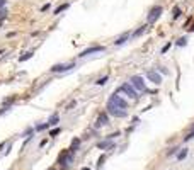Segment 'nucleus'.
<instances>
[{
	"label": "nucleus",
	"instance_id": "nucleus-28",
	"mask_svg": "<svg viewBox=\"0 0 194 170\" xmlns=\"http://www.w3.org/2000/svg\"><path fill=\"white\" fill-rule=\"evenodd\" d=\"M82 170H90V168H87V167H83V168Z\"/></svg>",
	"mask_w": 194,
	"mask_h": 170
},
{
	"label": "nucleus",
	"instance_id": "nucleus-20",
	"mask_svg": "<svg viewBox=\"0 0 194 170\" xmlns=\"http://www.w3.org/2000/svg\"><path fill=\"white\" fill-rule=\"evenodd\" d=\"M31 56H32V53H26V55H24V56H21L19 59H21V61H26V59H29Z\"/></svg>",
	"mask_w": 194,
	"mask_h": 170
},
{
	"label": "nucleus",
	"instance_id": "nucleus-7",
	"mask_svg": "<svg viewBox=\"0 0 194 170\" xmlns=\"http://www.w3.org/2000/svg\"><path fill=\"white\" fill-rule=\"evenodd\" d=\"M100 51H104V46H94V48H89V49H85V51H82L78 56H89V55H92V53H100Z\"/></svg>",
	"mask_w": 194,
	"mask_h": 170
},
{
	"label": "nucleus",
	"instance_id": "nucleus-1",
	"mask_svg": "<svg viewBox=\"0 0 194 170\" xmlns=\"http://www.w3.org/2000/svg\"><path fill=\"white\" fill-rule=\"evenodd\" d=\"M128 104H126V100H123V99L117 95V92L114 93V95H111V99H109L107 102V112L112 116H116V117H126L128 116Z\"/></svg>",
	"mask_w": 194,
	"mask_h": 170
},
{
	"label": "nucleus",
	"instance_id": "nucleus-5",
	"mask_svg": "<svg viewBox=\"0 0 194 170\" xmlns=\"http://www.w3.org/2000/svg\"><path fill=\"white\" fill-rule=\"evenodd\" d=\"M129 82H131V85H133L136 90H145V82H143L141 76L134 75V76H131V80H129Z\"/></svg>",
	"mask_w": 194,
	"mask_h": 170
},
{
	"label": "nucleus",
	"instance_id": "nucleus-6",
	"mask_svg": "<svg viewBox=\"0 0 194 170\" xmlns=\"http://www.w3.org/2000/svg\"><path fill=\"white\" fill-rule=\"evenodd\" d=\"M147 76L150 78L151 82H153V83H160V82H162V76H160L158 72H155V70H148V72H147Z\"/></svg>",
	"mask_w": 194,
	"mask_h": 170
},
{
	"label": "nucleus",
	"instance_id": "nucleus-16",
	"mask_svg": "<svg viewBox=\"0 0 194 170\" xmlns=\"http://www.w3.org/2000/svg\"><path fill=\"white\" fill-rule=\"evenodd\" d=\"M66 7H68V4H63V5H60V7H58V8L55 10V15H58L60 12H63V10H65Z\"/></svg>",
	"mask_w": 194,
	"mask_h": 170
},
{
	"label": "nucleus",
	"instance_id": "nucleus-11",
	"mask_svg": "<svg viewBox=\"0 0 194 170\" xmlns=\"http://www.w3.org/2000/svg\"><path fill=\"white\" fill-rule=\"evenodd\" d=\"M58 121H60V116H58V114H53L51 117H49V121H48V123H49V126H56V124H58Z\"/></svg>",
	"mask_w": 194,
	"mask_h": 170
},
{
	"label": "nucleus",
	"instance_id": "nucleus-23",
	"mask_svg": "<svg viewBox=\"0 0 194 170\" xmlns=\"http://www.w3.org/2000/svg\"><path fill=\"white\" fill-rule=\"evenodd\" d=\"M5 15H7V10H4V8H2V10H0V21H4Z\"/></svg>",
	"mask_w": 194,
	"mask_h": 170
},
{
	"label": "nucleus",
	"instance_id": "nucleus-18",
	"mask_svg": "<svg viewBox=\"0 0 194 170\" xmlns=\"http://www.w3.org/2000/svg\"><path fill=\"white\" fill-rule=\"evenodd\" d=\"M179 15H181V8H179V7H174V19H177Z\"/></svg>",
	"mask_w": 194,
	"mask_h": 170
},
{
	"label": "nucleus",
	"instance_id": "nucleus-13",
	"mask_svg": "<svg viewBox=\"0 0 194 170\" xmlns=\"http://www.w3.org/2000/svg\"><path fill=\"white\" fill-rule=\"evenodd\" d=\"M145 31H147V25H141V27H140V29L133 34V38H140V36H141V34L145 32Z\"/></svg>",
	"mask_w": 194,
	"mask_h": 170
},
{
	"label": "nucleus",
	"instance_id": "nucleus-17",
	"mask_svg": "<svg viewBox=\"0 0 194 170\" xmlns=\"http://www.w3.org/2000/svg\"><path fill=\"white\" fill-rule=\"evenodd\" d=\"M185 157H187V150H182V151L177 155V160H184Z\"/></svg>",
	"mask_w": 194,
	"mask_h": 170
},
{
	"label": "nucleus",
	"instance_id": "nucleus-15",
	"mask_svg": "<svg viewBox=\"0 0 194 170\" xmlns=\"http://www.w3.org/2000/svg\"><path fill=\"white\" fill-rule=\"evenodd\" d=\"M192 138H194V126L191 127V131L184 136V141H189V140H192Z\"/></svg>",
	"mask_w": 194,
	"mask_h": 170
},
{
	"label": "nucleus",
	"instance_id": "nucleus-3",
	"mask_svg": "<svg viewBox=\"0 0 194 170\" xmlns=\"http://www.w3.org/2000/svg\"><path fill=\"white\" fill-rule=\"evenodd\" d=\"M121 92H126L128 93V97L129 99H133V100H136V99H138V92H136V90H134V87L131 83H124V85H121Z\"/></svg>",
	"mask_w": 194,
	"mask_h": 170
},
{
	"label": "nucleus",
	"instance_id": "nucleus-24",
	"mask_svg": "<svg viewBox=\"0 0 194 170\" xmlns=\"http://www.w3.org/2000/svg\"><path fill=\"white\" fill-rule=\"evenodd\" d=\"M58 133H60V129H58V127H56V129H53V131L49 133V136H56V134H58Z\"/></svg>",
	"mask_w": 194,
	"mask_h": 170
},
{
	"label": "nucleus",
	"instance_id": "nucleus-10",
	"mask_svg": "<svg viewBox=\"0 0 194 170\" xmlns=\"http://www.w3.org/2000/svg\"><path fill=\"white\" fill-rule=\"evenodd\" d=\"M128 36H129V34H128V32H124L123 36H121V38H117L116 41H114V44H116V46H121V44H123V42H124L126 39H128Z\"/></svg>",
	"mask_w": 194,
	"mask_h": 170
},
{
	"label": "nucleus",
	"instance_id": "nucleus-27",
	"mask_svg": "<svg viewBox=\"0 0 194 170\" xmlns=\"http://www.w3.org/2000/svg\"><path fill=\"white\" fill-rule=\"evenodd\" d=\"M177 150H179V148H172V150H170V151H168V155H174V153H175Z\"/></svg>",
	"mask_w": 194,
	"mask_h": 170
},
{
	"label": "nucleus",
	"instance_id": "nucleus-19",
	"mask_svg": "<svg viewBox=\"0 0 194 170\" xmlns=\"http://www.w3.org/2000/svg\"><path fill=\"white\" fill-rule=\"evenodd\" d=\"M46 127H49V123H44V124H41V126H38L36 129H38V131H43V129H46Z\"/></svg>",
	"mask_w": 194,
	"mask_h": 170
},
{
	"label": "nucleus",
	"instance_id": "nucleus-12",
	"mask_svg": "<svg viewBox=\"0 0 194 170\" xmlns=\"http://www.w3.org/2000/svg\"><path fill=\"white\" fill-rule=\"evenodd\" d=\"M78 144H80V140H73V141H72V146H70V151H72V153H75V150H77L78 148Z\"/></svg>",
	"mask_w": 194,
	"mask_h": 170
},
{
	"label": "nucleus",
	"instance_id": "nucleus-8",
	"mask_svg": "<svg viewBox=\"0 0 194 170\" xmlns=\"http://www.w3.org/2000/svg\"><path fill=\"white\" fill-rule=\"evenodd\" d=\"M70 68H73V63H70V65H55V66L51 68V72H53V73H58V72H68Z\"/></svg>",
	"mask_w": 194,
	"mask_h": 170
},
{
	"label": "nucleus",
	"instance_id": "nucleus-14",
	"mask_svg": "<svg viewBox=\"0 0 194 170\" xmlns=\"http://www.w3.org/2000/svg\"><path fill=\"white\" fill-rule=\"evenodd\" d=\"M99 148H102V150L112 148V143H111V141H102V143H99Z\"/></svg>",
	"mask_w": 194,
	"mask_h": 170
},
{
	"label": "nucleus",
	"instance_id": "nucleus-4",
	"mask_svg": "<svg viewBox=\"0 0 194 170\" xmlns=\"http://www.w3.org/2000/svg\"><path fill=\"white\" fill-rule=\"evenodd\" d=\"M160 14H162V7H160V5L153 7V8L150 10V12H148V17H147V19H148V22H150V24H151V22H155L157 19L160 17Z\"/></svg>",
	"mask_w": 194,
	"mask_h": 170
},
{
	"label": "nucleus",
	"instance_id": "nucleus-9",
	"mask_svg": "<svg viewBox=\"0 0 194 170\" xmlns=\"http://www.w3.org/2000/svg\"><path fill=\"white\" fill-rule=\"evenodd\" d=\"M106 124H109V117L107 114H99V117H97V121H95V127H100V126H106Z\"/></svg>",
	"mask_w": 194,
	"mask_h": 170
},
{
	"label": "nucleus",
	"instance_id": "nucleus-2",
	"mask_svg": "<svg viewBox=\"0 0 194 170\" xmlns=\"http://www.w3.org/2000/svg\"><path fill=\"white\" fill-rule=\"evenodd\" d=\"M72 162H73V153L70 151V150H66V151H63L60 155V165L61 167H70Z\"/></svg>",
	"mask_w": 194,
	"mask_h": 170
},
{
	"label": "nucleus",
	"instance_id": "nucleus-21",
	"mask_svg": "<svg viewBox=\"0 0 194 170\" xmlns=\"http://www.w3.org/2000/svg\"><path fill=\"white\" fill-rule=\"evenodd\" d=\"M185 42H187V39H185V38H181L179 41H177V46H184Z\"/></svg>",
	"mask_w": 194,
	"mask_h": 170
},
{
	"label": "nucleus",
	"instance_id": "nucleus-26",
	"mask_svg": "<svg viewBox=\"0 0 194 170\" xmlns=\"http://www.w3.org/2000/svg\"><path fill=\"white\" fill-rule=\"evenodd\" d=\"M48 8H49V4H46V5H43V7H41V10H43V12H44V10H48Z\"/></svg>",
	"mask_w": 194,
	"mask_h": 170
},
{
	"label": "nucleus",
	"instance_id": "nucleus-25",
	"mask_svg": "<svg viewBox=\"0 0 194 170\" xmlns=\"http://www.w3.org/2000/svg\"><path fill=\"white\" fill-rule=\"evenodd\" d=\"M5 2H7V0H0V10H2V8H4V5H5Z\"/></svg>",
	"mask_w": 194,
	"mask_h": 170
},
{
	"label": "nucleus",
	"instance_id": "nucleus-22",
	"mask_svg": "<svg viewBox=\"0 0 194 170\" xmlns=\"http://www.w3.org/2000/svg\"><path fill=\"white\" fill-rule=\"evenodd\" d=\"M106 82H107V76H104V78H99V80H97V85H104Z\"/></svg>",
	"mask_w": 194,
	"mask_h": 170
}]
</instances>
